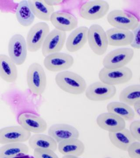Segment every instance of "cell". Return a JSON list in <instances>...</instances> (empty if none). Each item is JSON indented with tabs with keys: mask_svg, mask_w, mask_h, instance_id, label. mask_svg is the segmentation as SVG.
Returning a JSON list of instances; mask_svg holds the SVG:
<instances>
[{
	"mask_svg": "<svg viewBox=\"0 0 140 158\" xmlns=\"http://www.w3.org/2000/svg\"><path fill=\"white\" fill-rule=\"evenodd\" d=\"M0 97H1V96H0Z\"/></svg>",
	"mask_w": 140,
	"mask_h": 158,
	"instance_id": "cell-37",
	"label": "cell"
},
{
	"mask_svg": "<svg viewBox=\"0 0 140 158\" xmlns=\"http://www.w3.org/2000/svg\"><path fill=\"white\" fill-rule=\"evenodd\" d=\"M134 55L133 48H118L107 54L102 60V65L104 68L110 69L122 68L130 62Z\"/></svg>",
	"mask_w": 140,
	"mask_h": 158,
	"instance_id": "cell-5",
	"label": "cell"
},
{
	"mask_svg": "<svg viewBox=\"0 0 140 158\" xmlns=\"http://www.w3.org/2000/svg\"><path fill=\"white\" fill-rule=\"evenodd\" d=\"M132 31L133 34V38L130 46L133 49H140V25Z\"/></svg>",
	"mask_w": 140,
	"mask_h": 158,
	"instance_id": "cell-32",
	"label": "cell"
},
{
	"mask_svg": "<svg viewBox=\"0 0 140 158\" xmlns=\"http://www.w3.org/2000/svg\"><path fill=\"white\" fill-rule=\"evenodd\" d=\"M44 1L48 6H53V7L60 5L63 2V1H59V0H44Z\"/></svg>",
	"mask_w": 140,
	"mask_h": 158,
	"instance_id": "cell-34",
	"label": "cell"
},
{
	"mask_svg": "<svg viewBox=\"0 0 140 158\" xmlns=\"http://www.w3.org/2000/svg\"><path fill=\"white\" fill-rule=\"evenodd\" d=\"M50 21L56 30L66 33L73 31L78 26V21L75 16L67 11H54Z\"/></svg>",
	"mask_w": 140,
	"mask_h": 158,
	"instance_id": "cell-14",
	"label": "cell"
},
{
	"mask_svg": "<svg viewBox=\"0 0 140 158\" xmlns=\"http://www.w3.org/2000/svg\"><path fill=\"white\" fill-rule=\"evenodd\" d=\"M126 151L130 158H140V142L135 141L130 144Z\"/></svg>",
	"mask_w": 140,
	"mask_h": 158,
	"instance_id": "cell-31",
	"label": "cell"
},
{
	"mask_svg": "<svg viewBox=\"0 0 140 158\" xmlns=\"http://www.w3.org/2000/svg\"><path fill=\"white\" fill-rule=\"evenodd\" d=\"M55 81L61 90L73 95L82 94L87 88L86 82L82 77L70 71L59 72L56 75Z\"/></svg>",
	"mask_w": 140,
	"mask_h": 158,
	"instance_id": "cell-1",
	"label": "cell"
},
{
	"mask_svg": "<svg viewBox=\"0 0 140 158\" xmlns=\"http://www.w3.org/2000/svg\"><path fill=\"white\" fill-rule=\"evenodd\" d=\"M29 151V147L23 143L5 144L0 147V158H12L20 154H28Z\"/></svg>",
	"mask_w": 140,
	"mask_h": 158,
	"instance_id": "cell-27",
	"label": "cell"
},
{
	"mask_svg": "<svg viewBox=\"0 0 140 158\" xmlns=\"http://www.w3.org/2000/svg\"><path fill=\"white\" fill-rule=\"evenodd\" d=\"M28 88L34 94L40 95L45 92L47 86V77L43 67L38 62L29 66L26 74Z\"/></svg>",
	"mask_w": 140,
	"mask_h": 158,
	"instance_id": "cell-2",
	"label": "cell"
},
{
	"mask_svg": "<svg viewBox=\"0 0 140 158\" xmlns=\"http://www.w3.org/2000/svg\"><path fill=\"white\" fill-rule=\"evenodd\" d=\"M110 10V5L102 0L88 1L84 3L80 9V15L84 19L95 20L103 18Z\"/></svg>",
	"mask_w": 140,
	"mask_h": 158,
	"instance_id": "cell-7",
	"label": "cell"
},
{
	"mask_svg": "<svg viewBox=\"0 0 140 158\" xmlns=\"http://www.w3.org/2000/svg\"><path fill=\"white\" fill-rule=\"evenodd\" d=\"M104 158H113L110 157H105Z\"/></svg>",
	"mask_w": 140,
	"mask_h": 158,
	"instance_id": "cell-36",
	"label": "cell"
},
{
	"mask_svg": "<svg viewBox=\"0 0 140 158\" xmlns=\"http://www.w3.org/2000/svg\"><path fill=\"white\" fill-rule=\"evenodd\" d=\"M59 152L64 156H73L80 157L85 151L83 142L78 138L70 139L58 144Z\"/></svg>",
	"mask_w": 140,
	"mask_h": 158,
	"instance_id": "cell-22",
	"label": "cell"
},
{
	"mask_svg": "<svg viewBox=\"0 0 140 158\" xmlns=\"http://www.w3.org/2000/svg\"><path fill=\"white\" fill-rule=\"evenodd\" d=\"M106 109L107 112L119 116L125 121H132L135 117L131 106L122 102H110L107 106Z\"/></svg>",
	"mask_w": 140,
	"mask_h": 158,
	"instance_id": "cell-25",
	"label": "cell"
},
{
	"mask_svg": "<svg viewBox=\"0 0 140 158\" xmlns=\"http://www.w3.org/2000/svg\"><path fill=\"white\" fill-rule=\"evenodd\" d=\"M134 109L133 111L134 112L135 116H136L138 118L140 117V101L138 102L135 103L133 106Z\"/></svg>",
	"mask_w": 140,
	"mask_h": 158,
	"instance_id": "cell-33",
	"label": "cell"
},
{
	"mask_svg": "<svg viewBox=\"0 0 140 158\" xmlns=\"http://www.w3.org/2000/svg\"><path fill=\"white\" fill-rule=\"evenodd\" d=\"M29 141V145L32 149H50L55 152L58 149V144L49 135L43 134H34L31 135Z\"/></svg>",
	"mask_w": 140,
	"mask_h": 158,
	"instance_id": "cell-23",
	"label": "cell"
},
{
	"mask_svg": "<svg viewBox=\"0 0 140 158\" xmlns=\"http://www.w3.org/2000/svg\"><path fill=\"white\" fill-rule=\"evenodd\" d=\"M18 71L16 65L5 54H0V77L8 83L17 80Z\"/></svg>",
	"mask_w": 140,
	"mask_h": 158,
	"instance_id": "cell-20",
	"label": "cell"
},
{
	"mask_svg": "<svg viewBox=\"0 0 140 158\" xmlns=\"http://www.w3.org/2000/svg\"><path fill=\"white\" fill-rule=\"evenodd\" d=\"M88 42L91 50L95 55L101 56L106 52L108 41L106 32L101 26L95 24L89 28Z\"/></svg>",
	"mask_w": 140,
	"mask_h": 158,
	"instance_id": "cell-4",
	"label": "cell"
},
{
	"mask_svg": "<svg viewBox=\"0 0 140 158\" xmlns=\"http://www.w3.org/2000/svg\"><path fill=\"white\" fill-rule=\"evenodd\" d=\"M66 32L54 29L50 31L46 37L42 44V53L46 57L50 54L61 52L66 42Z\"/></svg>",
	"mask_w": 140,
	"mask_h": 158,
	"instance_id": "cell-12",
	"label": "cell"
},
{
	"mask_svg": "<svg viewBox=\"0 0 140 158\" xmlns=\"http://www.w3.org/2000/svg\"><path fill=\"white\" fill-rule=\"evenodd\" d=\"M29 5L35 17L43 21H50L54 8L48 6L44 0H29Z\"/></svg>",
	"mask_w": 140,
	"mask_h": 158,
	"instance_id": "cell-24",
	"label": "cell"
},
{
	"mask_svg": "<svg viewBox=\"0 0 140 158\" xmlns=\"http://www.w3.org/2000/svg\"><path fill=\"white\" fill-rule=\"evenodd\" d=\"M117 94L115 86L101 81L94 82L87 87L85 95L88 99L93 102H103L113 98Z\"/></svg>",
	"mask_w": 140,
	"mask_h": 158,
	"instance_id": "cell-11",
	"label": "cell"
},
{
	"mask_svg": "<svg viewBox=\"0 0 140 158\" xmlns=\"http://www.w3.org/2000/svg\"><path fill=\"white\" fill-rule=\"evenodd\" d=\"M48 134L58 144L70 139L78 138L80 135L77 129L73 126L65 123L52 125L49 128Z\"/></svg>",
	"mask_w": 140,
	"mask_h": 158,
	"instance_id": "cell-15",
	"label": "cell"
},
{
	"mask_svg": "<svg viewBox=\"0 0 140 158\" xmlns=\"http://www.w3.org/2000/svg\"><path fill=\"white\" fill-rule=\"evenodd\" d=\"M31 134L21 126H13L0 129V144L24 143L28 141Z\"/></svg>",
	"mask_w": 140,
	"mask_h": 158,
	"instance_id": "cell-13",
	"label": "cell"
},
{
	"mask_svg": "<svg viewBox=\"0 0 140 158\" xmlns=\"http://www.w3.org/2000/svg\"><path fill=\"white\" fill-rule=\"evenodd\" d=\"M74 62V59L71 55L58 52L45 57L43 64L46 69L49 71L61 72L71 68Z\"/></svg>",
	"mask_w": 140,
	"mask_h": 158,
	"instance_id": "cell-10",
	"label": "cell"
},
{
	"mask_svg": "<svg viewBox=\"0 0 140 158\" xmlns=\"http://www.w3.org/2000/svg\"><path fill=\"white\" fill-rule=\"evenodd\" d=\"M50 32L49 26L44 22L37 23L32 26L28 32L26 40L28 51L36 52L40 49Z\"/></svg>",
	"mask_w": 140,
	"mask_h": 158,
	"instance_id": "cell-6",
	"label": "cell"
},
{
	"mask_svg": "<svg viewBox=\"0 0 140 158\" xmlns=\"http://www.w3.org/2000/svg\"><path fill=\"white\" fill-rule=\"evenodd\" d=\"M109 138L113 145L124 151H126L130 144L135 141L129 130L126 128L114 132L109 133Z\"/></svg>",
	"mask_w": 140,
	"mask_h": 158,
	"instance_id": "cell-21",
	"label": "cell"
},
{
	"mask_svg": "<svg viewBox=\"0 0 140 158\" xmlns=\"http://www.w3.org/2000/svg\"><path fill=\"white\" fill-rule=\"evenodd\" d=\"M119 100L130 106L140 101V85H130L123 89L120 94Z\"/></svg>",
	"mask_w": 140,
	"mask_h": 158,
	"instance_id": "cell-28",
	"label": "cell"
},
{
	"mask_svg": "<svg viewBox=\"0 0 140 158\" xmlns=\"http://www.w3.org/2000/svg\"><path fill=\"white\" fill-rule=\"evenodd\" d=\"M98 76L100 81L115 87L129 82L133 77V73L126 66L113 69L103 67L99 71Z\"/></svg>",
	"mask_w": 140,
	"mask_h": 158,
	"instance_id": "cell-3",
	"label": "cell"
},
{
	"mask_svg": "<svg viewBox=\"0 0 140 158\" xmlns=\"http://www.w3.org/2000/svg\"><path fill=\"white\" fill-rule=\"evenodd\" d=\"M109 45L123 47L130 45L133 38L132 31L112 28L106 31Z\"/></svg>",
	"mask_w": 140,
	"mask_h": 158,
	"instance_id": "cell-19",
	"label": "cell"
},
{
	"mask_svg": "<svg viewBox=\"0 0 140 158\" xmlns=\"http://www.w3.org/2000/svg\"><path fill=\"white\" fill-rule=\"evenodd\" d=\"M27 51L26 40L21 34H14L9 40V56L16 65H22L26 62Z\"/></svg>",
	"mask_w": 140,
	"mask_h": 158,
	"instance_id": "cell-9",
	"label": "cell"
},
{
	"mask_svg": "<svg viewBox=\"0 0 140 158\" xmlns=\"http://www.w3.org/2000/svg\"><path fill=\"white\" fill-rule=\"evenodd\" d=\"M107 20L113 28L128 31H133L140 25L137 18L119 9L109 12L107 16Z\"/></svg>",
	"mask_w": 140,
	"mask_h": 158,
	"instance_id": "cell-8",
	"label": "cell"
},
{
	"mask_svg": "<svg viewBox=\"0 0 140 158\" xmlns=\"http://www.w3.org/2000/svg\"><path fill=\"white\" fill-rule=\"evenodd\" d=\"M34 151L35 158H59L55 152L51 150L36 149Z\"/></svg>",
	"mask_w": 140,
	"mask_h": 158,
	"instance_id": "cell-29",
	"label": "cell"
},
{
	"mask_svg": "<svg viewBox=\"0 0 140 158\" xmlns=\"http://www.w3.org/2000/svg\"><path fill=\"white\" fill-rule=\"evenodd\" d=\"M129 131L135 141L140 142V121L135 120L130 123Z\"/></svg>",
	"mask_w": 140,
	"mask_h": 158,
	"instance_id": "cell-30",
	"label": "cell"
},
{
	"mask_svg": "<svg viewBox=\"0 0 140 158\" xmlns=\"http://www.w3.org/2000/svg\"><path fill=\"white\" fill-rule=\"evenodd\" d=\"M62 158H81L80 157L73 156H64Z\"/></svg>",
	"mask_w": 140,
	"mask_h": 158,
	"instance_id": "cell-35",
	"label": "cell"
},
{
	"mask_svg": "<svg viewBox=\"0 0 140 158\" xmlns=\"http://www.w3.org/2000/svg\"><path fill=\"white\" fill-rule=\"evenodd\" d=\"M89 28L81 26L77 28L70 33L66 40V48L70 52L80 50L88 42Z\"/></svg>",
	"mask_w": 140,
	"mask_h": 158,
	"instance_id": "cell-17",
	"label": "cell"
},
{
	"mask_svg": "<svg viewBox=\"0 0 140 158\" xmlns=\"http://www.w3.org/2000/svg\"><path fill=\"white\" fill-rule=\"evenodd\" d=\"M96 123L102 129L114 132L126 127V121L113 113H102L97 116Z\"/></svg>",
	"mask_w": 140,
	"mask_h": 158,
	"instance_id": "cell-18",
	"label": "cell"
},
{
	"mask_svg": "<svg viewBox=\"0 0 140 158\" xmlns=\"http://www.w3.org/2000/svg\"><path fill=\"white\" fill-rule=\"evenodd\" d=\"M18 122L25 130L34 134H42L46 131L47 124L44 118L30 113H23L18 118Z\"/></svg>",
	"mask_w": 140,
	"mask_h": 158,
	"instance_id": "cell-16",
	"label": "cell"
},
{
	"mask_svg": "<svg viewBox=\"0 0 140 158\" xmlns=\"http://www.w3.org/2000/svg\"><path fill=\"white\" fill-rule=\"evenodd\" d=\"M16 17L18 22L22 26L28 27L34 23L35 16L32 12L28 1H21L17 6Z\"/></svg>",
	"mask_w": 140,
	"mask_h": 158,
	"instance_id": "cell-26",
	"label": "cell"
}]
</instances>
